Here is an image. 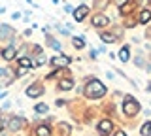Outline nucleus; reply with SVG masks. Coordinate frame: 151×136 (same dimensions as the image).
Segmentation results:
<instances>
[{
	"mask_svg": "<svg viewBox=\"0 0 151 136\" xmlns=\"http://www.w3.org/2000/svg\"><path fill=\"white\" fill-rule=\"evenodd\" d=\"M140 132H142V136H151V123H149V121L144 123V127L140 129Z\"/></svg>",
	"mask_w": 151,
	"mask_h": 136,
	"instance_id": "ddd939ff",
	"label": "nucleus"
},
{
	"mask_svg": "<svg viewBox=\"0 0 151 136\" xmlns=\"http://www.w3.org/2000/svg\"><path fill=\"white\" fill-rule=\"evenodd\" d=\"M25 125H27L25 119H21V117H13V119H9L8 129H9V130H19L21 127H25Z\"/></svg>",
	"mask_w": 151,
	"mask_h": 136,
	"instance_id": "20e7f679",
	"label": "nucleus"
},
{
	"mask_svg": "<svg viewBox=\"0 0 151 136\" xmlns=\"http://www.w3.org/2000/svg\"><path fill=\"white\" fill-rule=\"evenodd\" d=\"M104 95H106V87L98 79H91L87 83V87H85V96L87 98H100Z\"/></svg>",
	"mask_w": 151,
	"mask_h": 136,
	"instance_id": "f257e3e1",
	"label": "nucleus"
},
{
	"mask_svg": "<svg viewBox=\"0 0 151 136\" xmlns=\"http://www.w3.org/2000/svg\"><path fill=\"white\" fill-rule=\"evenodd\" d=\"M149 19H151V12L149 10H144L140 13V23H147Z\"/></svg>",
	"mask_w": 151,
	"mask_h": 136,
	"instance_id": "2eb2a0df",
	"label": "nucleus"
},
{
	"mask_svg": "<svg viewBox=\"0 0 151 136\" xmlns=\"http://www.w3.org/2000/svg\"><path fill=\"white\" fill-rule=\"evenodd\" d=\"M123 112H125L127 115H136L140 112V104L134 100L132 96H125V102H123Z\"/></svg>",
	"mask_w": 151,
	"mask_h": 136,
	"instance_id": "f03ea898",
	"label": "nucleus"
},
{
	"mask_svg": "<svg viewBox=\"0 0 151 136\" xmlns=\"http://www.w3.org/2000/svg\"><path fill=\"white\" fill-rule=\"evenodd\" d=\"M72 87H74L72 79H63V81H60V89H63V91H70Z\"/></svg>",
	"mask_w": 151,
	"mask_h": 136,
	"instance_id": "f8f14e48",
	"label": "nucleus"
},
{
	"mask_svg": "<svg viewBox=\"0 0 151 136\" xmlns=\"http://www.w3.org/2000/svg\"><path fill=\"white\" fill-rule=\"evenodd\" d=\"M87 13H89V8L83 4V6L76 8V12H74V19L79 23V21H83V19H85V15H87Z\"/></svg>",
	"mask_w": 151,
	"mask_h": 136,
	"instance_id": "0eeeda50",
	"label": "nucleus"
},
{
	"mask_svg": "<svg viewBox=\"0 0 151 136\" xmlns=\"http://www.w3.org/2000/svg\"><path fill=\"white\" fill-rule=\"evenodd\" d=\"M119 59H121V63H127V60H129V47H123L119 51Z\"/></svg>",
	"mask_w": 151,
	"mask_h": 136,
	"instance_id": "dca6fc26",
	"label": "nucleus"
},
{
	"mask_svg": "<svg viewBox=\"0 0 151 136\" xmlns=\"http://www.w3.org/2000/svg\"><path fill=\"white\" fill-rule=\"evenodd\" d=\"M0 130H4V121L0 119Z\"/></svg>",
	"mask_w": 151,
	"mask_h": 136,
	"instance_id": "393cba45",
	"label": "nucleus"
},
{
	"mask_svg": "<svg viewBox=\"0 0 151 136\" xmlns=\"http://www.w3.org/2000/svg\"><path fill=\"white\" fill-rule=\"evenodd\" d=\"M113 136H127V132H125V130H117V132L113 134Z\"/></svg>",
	"mask_w": 151,
	"mask_h": 136,
	"instance_id": "b1692460",
	"label": "nucleus"
},
{
	"mask_svg": "<svg viewBox=\"0 0 151 136\" xmlns=\"http://www.w3.org/2000/svg\"><path fill=\"white\" fill-rule=\"evenodd\" d=\"M72 44H74V47L81 49L83 45H85V42H83V40H81V38H79V36H78V38H74V40H72Z\"/></svg>",
	"mask_w": 151,
	"mask_h": 136,
	"instance_id": "6ab92c4d",
	"label": "nucleus"
},
{
	"mask_svg": "<svg viewBox=\"0 0 151 136\" xmlns=\"http://www.w3.org/2000/svg\"><path fill=\"white\" fill-rule=\"evenodd\" d=\"M2 57L6 59V60H12L13 57H15V49H13V47H6V49H4V53H2Z\"/></svg>",
	"mask_w": 151,
	"mask_h": 136,
	"instance_id": "9b49d317",
	"label": "nucleus"
},
{
	"mask_svg": "<svg viewBox=\"0 0 151 136\" xmlns=\"http://www.w3.org/2000/svg\"><path fill=\"white\" fill-rule=\"evenodd\" d=\"M4 74H6V70H4V68H0V76H4Z\"/></svg>",
	"mask_w": 151,
	"mask_h": 136,
	"instance_id": "a878e982",
	"label": "nucleus"
},
{
	"mask_svg": "<svg viewBox=\"0 0 151 136\" xmlns=\"http://www.w3.org/2000/svg\"><path fill=\"white\" fill-rule=\"evenodd\" d=\"M36 134L38 136H51V130H49V127L42 125V127H38V129H36Z\"/></svg>",
	"mask_w": 151,
	"mask_h": 136,
	"instance_id": "9d476101",
	"label": "nucleus"
},
{
	"mask_svg": "<svg viewBox=\"0 0 151 136\" xmlns=\"http://www.w3.org/2000/svg\"><path fill=\"white\" fill-rule=\"evenodd\" d=\"M4 95H6V93H0V98H2V96H4Z\"/></svg>",
	"mask_w": 151,
	"mask_h": 136,
	"instance_id": "bb28decb",
	"label": "nucleus"
},
{
	"mask_svg": "<svg viewBox=\"0 0 151 136\" xmlns=\"http://www.w3.org/2000/svg\"><path fill=\"white\" fill-rule=\"evenodd\" d=\"M123 8V13H129L132 10V4H125V6H121Z\"/></svg>",
	"mask_w": 151,
	"mask_h": 136,
	"instance_id": "412c9836",
	"label": "nucleus"
},
{
	"mask_svg": "<svg viewBox=\"0 0 151 136\" xmlns=\"http://www.w3.org/2000/svg\"><path fill=\"white\" fill-rule=\"evenodd\" d=\"M47 110H49L47 104H38L36 106V112H38V114H47Z\"/></svg>",
	"mask_w": 151,
	"mask_h": 136,
	"instance_id": "aec40b11",
	"label": "nucleus"
},
{
	"mask_svg": "<svg viewBox=\"0 0 151 136\" xmlns=\"http://www.w3.org/2000/svg\"><path fill=\"white\" fill-rule=\"evenodd\" d=\"M51 64H53V66H57V68H64V66H68L70 64V59L68 57H55L53 60H51Z\"/></svg>",
	"mask_w": 151,
	"mask_h": 136,
	"instance_id": "1a4fd4ad",
	"label": "nucleus"
},
{
	"mask_svg": "<svg viewBox=\"0 0 151 136\" xmlns=\"http://www.w3.org/2000/svg\"><path fill=\"white\" fill-rule=\"evenodd\" d=\"M42 93H44V87L40 85V83H34V85H30L27 89V95L30 96V98H36V96H40Z\"/></svg>",
	"mask_w": 151,
	"mask_h": 136,
	"instance_id": "39448f33",
	"label": "nucleus"
},
{
	"mask_svg": "<svg viewBox=\"0 0 151 136\" xmlns=\"http://www.w3.org/2000/svg\"><path fill=\"white\" fill-rule=\"evenodd\" d=\"M13 34H15V30L12 27L0 25V40H9V38H13Z\"/></svg>",
	"mask_w": 151,
	"mask_h": 136,
	"instance_id": "7ed1b4c3",
	"label": "nucleus"
},
{
	"mask_svg": "<svg viewBox=\"0 0 151 136\" xmlns=\"http://www.w3.org/2000/svg\"><path fill=\"white\" fill-rule=\"evenodd\" d=\"M102 42H108V44H111V42H115V36L110 34V32H104V34H100Z\"/></svg>",
	"mask_w": 151,
	"mask_h": 136,
	"instance_id": "f3484780",
	"label": "nucleus"
},
{
	"mask_svg": "<svg viewBox=\"0 0 151 136\" xmlns=\"http://www.w3.org/2000/svg\"><path fill=\"white\" fill-rule=\"evenodd\" d=\"M44 63H45V57H44V55H40V57L36 59V64H44Z\"/></svg>",
	"mask_w": 151,
	"mask_h": 136,
	"instance_id": "4be33fe9",
	"label": "nucleus"
},
{
	"mask_svg": "<svg viewBox=\"0 0 151 136\" xmlns=\"http://www.w3.org/2000/svg\"><path fill=\"white\" fill-rule=\"evenodd\" d=\"M115 4L121 8V6H125V4H127V0H115Z\"/></svg>",
	"mask_w": 151,
	"mask_h": 136,
	"instance_id": "5701e85b",
	"label": "nucleus"
},
{
	"mask_svg": "<svg viewBox=\"0 0 151 136\" xmlns=\"http://www.w3.org/2000/svg\"><path fill=\"white\" fill-rule=\"evenodd\" d=\"M111 129H113V125H111V121H108V119L100 121V125H98V132H100L102 136H108L111 132Z\"/></svg>",
	"mask_w": 151,
	"mask_h": 136,
	"instance_id": "423d86ee",
	"label": "nucleus"
},
{
	"mask_svg": "<svg viewBox=\"0 0 151 136\" xmlns=\"http://www.w3.org/2000/svg\"><path fill=\"white\" fill-rule=\"evenodd\" d=\"M108 23H110V19H108L106 15H102V13H98V15L93 17V25L94 27H106Z\"/></svg>",
	"mask_w": 151,
	"mask_h": 136,
	"instance_id": "6e6552de",
	"label": "nucleus"
},
{
	"mask_svg": "<svg viewBox=\"0 0 151 136\" xmlns=\"http://www.w3.org/2000/svg\"><path fill=\"white\" fill-rule=\"evenodd\" d=\"M19 64H21V66H25V68H28V66H32V60L30 59H27V57H23V59H19Z\"/></svg>",
	"mask_w": 151,
	"mask_h": 136,
	"instance_id": "a211bd4d",
	"label": "nucleus"
},
{
	"mask_svg": "<svg viewBox=\"0 0 151 136\" xmlns=\"http://www.w3.org/2000/svg\"><path fill=\"white\" fill-rule=\"evenodd\" d=\"M45 38H47V45H51V47H53V49L60 51V44H59V42H57V40H53V38H51V36H45Z\"/></svg>",
	"mask_w": 151,
	"mask_h": 136,
	"instance_id": "4468645a",
	"label": "nucleus"
}]
</instances>
